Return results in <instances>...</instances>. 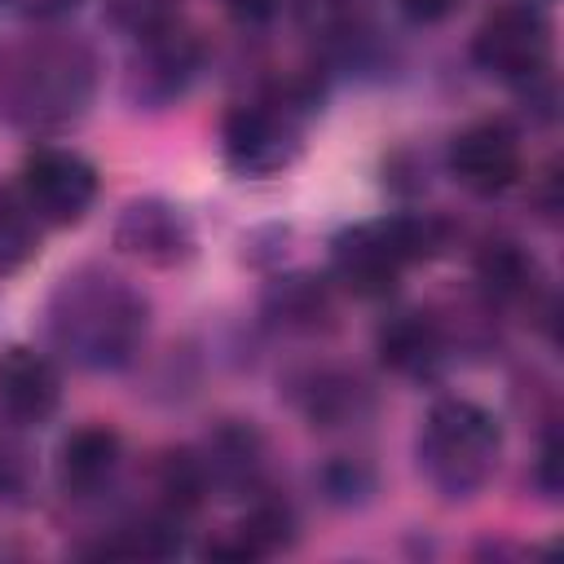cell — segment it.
<instances>
[{
    "label": "cell",
    "instance_id": "6da1fadb",
    "mask_svg": "<svg viewBox=\"0 0 564 564\" xmlns=\"http://www.w3.org/2000/svg\"><path fill=\"white\" fill-rule=\"evenodd\" d=\"M44 339L48 352L84 375H119L150 339V300L123 273L79 264L44 300Z\"/></svg>",
    "mask_w": 564,
    "mask_h": 564
},
{
    "label": "cell",
    "instance_id": "7a4b0ae2",
    "mask_svg": "<svg viewBox=\"0 0 564 564\" xmlns=\"http://www.w3.org/2000/svg\"><path fill=\"white\" fill-rule=\"evenodd\" d=\"M101 57L84 35L35 31L0 48V119L22 137L70 132L97 101Z\"/></svg>",
    "mask_w": 564,
    "mask_h": 564
},
{
    "label": "cell",
    "instance_id": "3957f363",
    "mask_svg": "<svg viewBox=\"0 0 564 564\" xmlns=\"http://www.w3.org/2000/svg\"><path fill=\"white\" fill-rule=\"evenodd\" d=\"M414 458L445 502H471L502 463V423L471 397H441L423 414Z\"/></svg>",
    "mask_w": 564,
    "mask_h": 564
},
{
    "label": "cell",
    "instance_id": "277c9868",
    "mask_svg": "<svg viewBox=\"0 0 564 564\" xmlns=\"http://www.w3.org/2000/svg\"><path fill=\"white\" fill-rule=\"evenodd\" d=\"M449 242V225L432 212H392L361 225H348L330 242L335 282L361 300H383L397 291L405 269L441 256Z\"/></svg>",
    "mask_w": 564,
    "mask_h": 564
},
{
    "label": "cell",
    "instance_id": "5b68a950",
    "mask_svg": "<svg viewBox=\"0 0 564 564\" xmlns=\"http://www.w3.org/2000/svg\"><path fill=\"white\" fill-rule=\"evenodd\" d=\"M308 93L278 88L269 97H251L225 110L220 119V154L238 176H278L304 154V115Z\"/></svg>",
    "mask_w": 564,
    "mask_h": 564
},
{
    "label": "cell",
    "instance_id": "8992f818",
    "mask_svg": "<svg viewBox=\"0 0 564 564\" xmlns=\"http://www.w3.org/2000/svg\"><path fill=\"white\" fill-rule=\"evenodd\" d=\"M551 18L538 0H507L489 9L471 35V62L502 84H533L551 70Z\"/></svg>",
    "mask_w": 564,
    "mask_h": 564
},
{
    "label": "cell",
    "instance_id": "52a82bcc",
    "mask_svg": "<svg viewBox=\"0 0 564 564\" xmlns=\"http://www.w3.org/2000/svg\"><path fill=\"white\" fill-rule=\"evenodd\" d=\"M203 40L176 22L167 31L128 40V62H123V101L132 110H167L189 97V88L203 75Z\"/></svg>",
    "mask_w": 564,
    "mask_h": 564
},
{
    "label": "cell",
    "instance_id": "ba28073f",
    "mask_svg": "<svg viewBox=\"0 0 564 564\" xmlns=\"http://www.w3.org/2000/svg\"><path fill=\"white\" fill-rule=\"evenodd\" d=\"M18 189H22V198H26V207L35 212L40 225L66 229V225H79L93 212V203L101 194V176L79 150L35 145L22 159Z\"/></svg>",
    "mask_w": 564,
    "mask_h": 564
},
{
    "label": "cell",
    "instance_id": "9c48e42d",
    "mask_svg": "<svg viewBox=\"0 0 564 564\" xmlns=\"http://www.w3.org/2000/svg\"><path fill=\"white\" fill-rule=\"evenodd\" d=\"M110 242H115L128 260H141V264H150V269H185V264L198 256L194 220L185 216V207H176L172 198H159V194L132 198V203L115 216Z\"/></svg>",
    "mask_w": 564,
    "mask_h": 564
},
{
    "label": "cell",
    "instance_id": "30bf717a",
    "mask_svg": "<svg viewBox=\"0 0 564 564\" xmlns=\"http://www.w3.org/2000/svg\"><path fill=\"white\" fill-rule=\"evenodd\" d=\"M445 167L449 176L476 194V198H498L507 194L520 172H524V145H520V132L507 123V119H476L467 123L463 132L449 137V150H445Z\"/></svg>",
    "mask_w": 564,
    "mask_h": 564
},
{
    "label": "cell",
    "instance_id": "8fae6325",
    "mask_svg": "<svg viewBox=\"0 0 564 564\" xmlns=\"http://www.w3.org/2000/svg\"><path fill=\"white\" fill-rule=\"evenodd\" d=\"M194 449H198L212 498L251 502L256 494L269 489V445H264L256 423L220 419Z\"/></svg>",
    "mask_w": 564,
    "mask_h": 564
},
{
    "label": "cell",
    "instance_id": "7c38bea8",
    "mask_svg": "<svg viewBox=\"0 0 564 564\" xmlns=\"http://www.w3.org/2000/svg\"><path fill=\"white\" fill-rule=\"evenodd\" d=\"M286 397L295 414L317 432L361 427L375 414V388L357 370H344V366H308L291 375Z\"/></svg>",
    "mask_w": 564,
    "mask_h": 564
},
{
    "label": "cell",
    "instance_id": "4fadbf2b",
    "mask_svg": "<svg viewBox=\"0 0 564 564\" xmlns=\"http://www.w3.org/2000/svg\"><path fill=\"white\" fill-rule=\"evenodd\" d=\"M62 405V370L48 352L13 344L0 352V423L13 432L44 427Z\"/></svg>",
    "mask_w": 564,
    "mask_h": 564
},
{
    "label": "cell",
    "instance_id": "5bb4252c",
    "mask_svg": "<svg viewBox=\"0 0 564 564\" xmlns=\"http://www.w3.org/2000/svg\"><path fill=\"white\" fill-rule=\"evenodd\" d=\"M375 352L379 361L397 375V379H414V383H432L445 361H449V335L445 326L423 313V308H405L397 317H388L375 335Z\"/></svg>",
    "mask_w": 564,
    "mask_h": 564
},
{
    "label": "cell",
    "instance_id": "9a60e30c",
    "mask_svg": "<svg viewBox=\"0 0 564 564\" xmlns=\"http://www.w3.org/2000/svg\"><path fill=\"white\" fill-rule=\"evenodd\" d=\"M123 467V436L106 423L75 427L57 449V489L70 502L101 498Z\"/></svg>",
    "mask_w": 564,
    "mask_h": 564
},
{
    "label": "cell",
    "instance_id": "2e32d148",
    "mask_svg": "<svg viewBox=\"0 0 564 564\" xmlns=\"http://www.w3.org/2000/svg\"><path fill=\"white\" fill-rule=\"evenodd\" d=\"M295 538H300L295 507L282 494L264 489L247 502V511L234 529H225L220 538H212L203 546V555H212V560H264V555H278L286 546H295Z\"/></svg>",
    "mask_w": 564,
    "mask_h": 564
},
{
    "label": "cell",
    "instance_id": "e0dca14e",
    "mask_svg": "<svg viewBox=\"0 0 564 564\" xmlns=\"http://www.w3.org/2000/svg\"><path fill=\"white\" fill-rule=\"evenodd\" d=\"M476 282H480L485 300L498 308H533L546 278L529 247H520L511 238H494L476 256Z\"/></svg>",
    "mask_w": 564,
    "mask_h": 564
},
{
    "label": "cell",
    "instance_id": "ac0fdd59",
    "mask_svg": "<svg viewBox=\"0 0 564 564\" xmlns=\"http://www.w3.org/2000/svg\"><path fill=\"white\" fill-rule=\"evenodd\" d=\"M264 317L278 330H291V335H317V330H326L335 322V300H330L326 278H313V273H286V278H278L264 291Z\"/></svg>",
    "mask_w": 564,
    "mask_h": 564
},
{
    "label": "cell",
    "instance_id": "d6986e66",
    "mask_svg": "<svg viewBox=\"0 0 564 564\" xmlns=\"http://www.w3.org/2000/svg\"><path fill=\"white\" fill-rule=\"evenodd\" d=\"M203 502H212V494H207V476H203L198 449L194 445L163 449L159 463H154V507L185 524Z\"/></svg>",
    "mask_w": 564,
    "mask_h": 564
},
{
    "label": "cell",
    "instance_id": "ffe728a7",
    "mask_svg": "<svg viewBox=\"0 0 564 564\" xmlns=\"http://www.w3.org/2000/svg\"><path fill=\"white\" fill-rule=\"evenodd\" d=\"M40 251V220L26 207L22 189L0 185V278L26 269Z\"/></svg>",
    "mask_w": 564,
    "mask_h": 564
},
{
    "label": "cell",
    "instance_id": "44dd1931",
    "mask_svg": "<svg viewBox=\"0 0 564 564\" xmlns=\"http://www.w3.org/2000/svg\"><path fill=\"white\" fill-rule=\"evenodd\" d=\"M317 489H322V498L330 507H366L375 498V489H379V476H375V467L366 458L339 454V458H326L322 463Z\"/></svg>",
    "mask_w": 564,
    "mask_h": 564
},
{
    "label": "cell",
    "instance_id": "7402d4cb",
    "mask_svg": "<svg viewBox=\"0 0 564 564\" xmlns=\"http://www.w3.org/2000/svg\"><path fill=\"white\" fill-rule=\"evenodd\" d=\"M185 13V0H106V18L119 35L128 40H141V35H154V31H167Z\"/></svg>",
    "mask_w": 564,
    "mask_h": 564
},
{
    "label": "cell",
    "instance_id": "603a6c76",
    "mask_svg": "<svg viewBox=\"0 0 564 564\" xmlns=\"http://www.w3.org/2000/svg\"><path fill=\"white\" fill-rule=\"evenodd\" d=\"M35 454L9 432H0V502L4 507H26L35 494Z\"/></svg>",
    "mask_w": 564,
    "mask_h": 564
},
{
    "label": "cell",
    "instance_id": "cb8c5ba5",
    "mask_svg": "<svg viewBox=\"0 0 564 564\" xmlns=\"http://www.w3.org/2000/svg\"><path fill=\"white\" fill-rule=\"evenodd\" d=\"M560 463H564V445H560V427L551 423V427L542 432V445H538V458H533V485H538V494H542L546 502H555L560 489H564Z\"/></svg>",
    "mask_w": 564,
    "mask_h": 564
},
{
    "label": "cell",
    "instance_id": "d4e9b609",
    "mask_svg": "<svg viewBox=\"0 0 564 564\" xmlns=\"http://www.w3.org/2000/svg\"><path fill=\"white\" fill-rule=\"evenodd\" d=\"M397 9L405 13V22L414 26H436L445 18H454L463 9V0H397Z\"/></svg>",
    "mask_w": 564,
    "mask_h": 564
},
{
    "label": "cell",
    "instance_id": "484cf974",
    "mask_svg": "<svg viewBox=\"0 0 564 564\" xmlns=\"http://www.w3.org/2000/svg\"><path fill=\"white\" fill-rule=\"evenodd\" d=\"M0 4L18 18H31V22H57V18L75 13L84 0H0Z\"/></svg>",
    "mask_w": 564,
    "mask_h": 564
},
{
    "label": "cell",
    "instance_id": "4316f807",
    "mask_svg": "<svg viewBox=\"0 0 564 564\" xmlns=\"http://www.w3.org/2000/svg\"><path fill=\"white\" fill-rule=\"evenodd\" d=\"M220 9H229L242 22H264V18H273L282 9V0H220Z\"/></svg>",
    "mask_w": 564,
    "mask_h": 564
}]
</instances>
